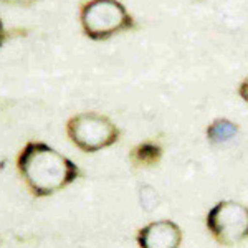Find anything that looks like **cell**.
I'll return each mask as SVG.
<instances>
[{"mask_svg":"<svg viewBox=\"0 0 248 248\" xmlns=\"http://www.w3.org/2000/svg\"><path fill=\"white\" fill-rule=\"evenodd\" d=\"M162 157V147L157 142L146 141L139 146H136L131 151V161L134 162V166H142V167H151L159 164Z\"/></svg>","mask_w":248,"mask_h":248,"instance_id":"cell-6","label":"cell"},{"mask_svg":"<svg viewBox=\"0 0 248 248\" xmlns=\"http://www.w3.org/2000/svg\"><path fill=\"white\" fill-rule=\"evenodd\" d=\"M238 133V126L230 119L225 118H218L215 121H212L207 127V139L212 144H222V142H229L237 136Z\"/></svg>","mask_w":248,"mask_h":248,"instance_id":"cell-7","label":"cell"},{"mask_svg":"<svg viewBox=\"0 0 248 248\" xmlns=\"http://www.w3.org/2000/svg\"><path fill=\"white\" fill-rule=\"evenodd\" d=\"M18 170L37 197L65 189L79 175L77 164L43 142H29L18 155Z\"/></svg>","mask_w":248,"mask_h":248,"instance_id":"cell-1","label":"cell"},{"mask_svg":"<svg viewBox=\"0 0 248 248\" xmlns=\"http://www.w3.org/2000/svg\"><path fill=\"white\" fill-rule=\"evenodd\" d=\"M2 3H7V5H18V7H29L31 3L38 2V0H0Z\"/></svg>","mask_w":248,"mask_h":248,"instance_id":"cell-8","label":"cell"},{"mask_svg":"<svg viewBox=\"0 0 248 248\" xmlns=\"http://www.w3.org/2000/svg\"><path fill=\"white\" fill-rule=\"evenodd\" d=\"M207 229L222 245H237L248 238V207L233 201L215 203L207 214Z\"/></svg>","mask_w":248,"mask_h":248,"instance_id":"cell-4","label":"cell"},{"mask_svg":"<svg viewBox=\"0 0 248 248\" xmlns=\"http://www.w3.org/2000/svg\"><path fill=\"white\" fill-rule=\"evenodd\" d=\"M3 40H5V30H3V25H2V22H0V46H2Z\"/></svg>","mask_w":248,"mask_h":248,"instance_id":"cell-10","label":"cell"},{"mask_svg":"<svg viewBox=\"0 0 248 248\" xmlns=\"http://www.w3.org/2000/svg\"><path fill=\"white\" fill-rule=\"evenodd\" d=\"M138 243L141 248H179L182 230L170 220H159L139 230Z\"/></svg>","mask_w":248,"mask_h":248,"instance_id":"cell-5","label":"cell"},{"mask_svg":"<svg viewBox=\"0 0 248 248\" xmlns=\"http://www.w3.org/2000/svg\"><path fill=\"white\" fill-rule=\"evenodd\" d=\"M79 22L91 40H108L136 27L133 15L119 0H90L81 7Z\"/></svg>","mask_w":248,"mask_h":248,"instance_id":"cell-2","label":"cell"},{"mask_svg":"<svg viewBox=\"0 0 248 248\" xmlns=\"http://www.w3.org/2000/svg\"><path fill=\"white\" fill-rule=\"evenodd\" d=\"M66 133L71 142L85 153L109 147L119 139V129L109 118L98 113H79L68 121Z\"/></svg>","mask_w":248,"mask_h":248,"instance_id":"cell-3","label":"cell"},{"mask_svg":"<svg viewBox=\"0 0 248 248\" xmlns=\"http://www.w3.org/2000/svg\"><path fill=\"white\" fill-rule=\"evenodd\" d=\"M238 94H240V98L243 99L245 103H248V77L243 79L242 83H240V86H238Z\"/></svg>","mask_w":248,"mask_h":248,"instance_id":"cell-9","label":"cell"}]
</instances>
